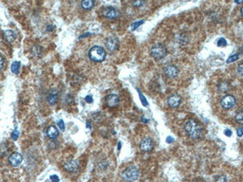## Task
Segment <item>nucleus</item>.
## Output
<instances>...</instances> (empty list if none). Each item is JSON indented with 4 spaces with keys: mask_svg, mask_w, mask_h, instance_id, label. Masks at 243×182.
I'll list each match as a JSON object with an SVG mask.
<instances>
[{
    "mask_svg": "<svg viewBox=\"0 0 243 182\" xmlns=\"http://www.w3.org/2000/svg\"><path fill=\"white\" fill-rule=\"evenodd\" d=\"M184 131L188 137L193 139H200L204 135V130L202 126L193 120H188L184 123Z\"/></svg>",
    "mask_w": 243,
    "mask_h": 182,
    "instance_id": "nucleus-1",
    "label": "nucleus"
},
{
    "mask_svg": "<svg viewBox=\"0 0 243 182\" xmlns=\"http://www.w3.org/2000/svg\"><path fill=\"white\" fill-rule=\"evenodd\" d=\"M89 57L93 62L101 63V62L105 61V59L106 57V52L102 46H94L89 51Z\"/></svg>",
    "mask_w": 243,
    "mask_h": 182,
    "instance_id": "nucleus-2",
    "label": "nucleus"
},
{
    "mask_svg": "<svg viewBox=\"0 0 243 182\" xmlns=\"http://www.w3.org/2000/svg\"><path fill=\"white\" fill-rule=\"evenodd\" d=\"M122 177L128 182L136 181L140 177V171L136 166H129L122 173Z\"/></svg>",
    "mask_w": 243,
    "mask_h": 182,
    "instance_id": "nucleus-3",
    "label": "nucleus"
},
{
    "mask_svg": "<svg viewBox=\"0 0 243 182\" xmlns=\"http://www.w3.org/2000/svg\"><path fill=\"white\" fill-rule=\"evenodd\" d=\"M150 54L155 60H161L163 57L166 56L167 50H166L164 46L158 44V45H155L152 46V49L150 50Z\"/></svg>",
    "mask_w": 243,
    "mask_h": 182,
    "instance_id": "nucleus-4",
    "label": "nucleus"
},
{
    "mask_svg": "<svg viewBox=\"0 0 243 182\" xmlns=\"http://www.w3.org/2000/svg\"><path fill=\"white\" fill-rule=\"evenodd\" d=\"M102 14L108 19H116L121 16V12L114 7H105L102 10Z\"/></svg>",
    "mask_w": 243,
    "mask_h": 182,
    "instance_id": "nucleus-5",
    "label": "nucleus"
},
{
    "mask_svg": "<svg viewBox=\"0 0 243 182\" xmlns=\"http://www.w3.org/2000/svg\"><path fill=\"white\" fill-rule=\"evenodd\" d=\"M220 104L224 109H232L236 105V99L232 95H226L222 98Z\"/></svg>",
    "mask_w": 243,
    "mask_h": 182,
    "instance_id": "nucleus-6",
    "label": "nucleus"
},
{
    "mask_svg": "<svg viewBox=\"0 0 243 182\" xmlns=\"http://www.w3.org/2000/svg\"><path fill=\"white\" fill-rule=\"evenodd\" d=\"M154 148V142L150 138H144L140 143V149L143 152H151Z\"/></svg>",
    "mask_w": 243,
    "mask_h": 182,
    "instance_id": "nucleus-7",
    "label": "nucleus"
},
{
    "mask_svg": "<svg viewBox=\"0 0 243 182\" xmlns=\"http://www.w3.org/2000/svg\"><path fill=\"white\" fill-rule=\"evenodd\" d=\"M163 74H164V76L169 78V79H173V78L178 76L179 68L176 66H174V65L166 66L165 67L163 68Z\"/></svg>",
    "mask_w": 243,
    "mask_h": 182,
    "instance_id": "nucleus-8",
    "label": "nucleus"
},
{
    "mask_svg": "<svg viewBox=\"0 0 243 182\" xmlns=\"http://www.w3.org/2000/svg\"><path fill=\"white\" fill-rule=\"evenodd\" d=\"M63 168H64L65 171H67L68 173H74L79 169V160H69L63 165Z\"/></svg>",
    "mask_w": 243,
    "mask_h": 182,
    "instance_id": "nucleus-9",
    "label": "nucleus"
},
{
    "mask_svg": "<svg viewBox=\"0 0 243 182\" xmlns=\"http://www.w3.org/2000/svg\"><path fill=\"white\" fill-rule=\"evenodd\" d=\"M106 46L109 51H115L119 47V39L117 37H108L106 41Z\"/></svg>",
    "mask_w": 243,
    "mask_h": 182,
    "instance_id": "nucleus-10",
    "label": "nucleus"
},
{
    "mask_svg": "<svg viewBox=\"0 0 243 182\" xmlns=\"http://www.w3.org/2000/svg\"><path fill=\"white\" fill-rule=\"evenodd\" d=\"M8 160H9V163L12 166H13V167H17V166H19L21 164V162L23 160V156L20 153L15 152V153H12L9 156Z\"/></svg>",
    "mask_w": 243,
    "mask_h": 182,
    "instance_id": "nucleus-11",
    "label": "nucleus"
},
{
    "mask_svg": "<svg viewBox=\"0 0 243 182\" xmlns=\"http://www.w3.org/2000/svg\"><path fill=\"white\" fill-rule=\"evenodd\" d=\"M59 99V92L57 89H50L48 93V96H47V100L48 102L50 105H54L57 104Z\"/></svg>",
    "mask_w": 243,
    "mask_h": 182,
    "instance_id": "nucleus-12",
    "label": "nucleus"
},
{
    "mask_svg": "<svg viewBox=\"0 0 243 182\" xmlns=\"http://www.w3.org/2000/svg\"><path fill=\"white\" fill-rule=\"evenodd\" d=\"M119 101H120V99L119 97L117 96L116 94H109L106 96V102L108 107H116L117 105H119Z\"/></svg>",
    "mask_w": 243,
    "mask_h": 182,
    "instance_id": "nucleus-13",
    "label": "nucleus"
},
{
    "mask_svg": "<svg viewBox=\"0 0 243 182\" xmlns=\"http://www.w3.org/2000/svg\"><path fill=\"white\" fill-rule=\"evenodd\" d=\"M181 102H182V98H181V96H179V95H177V94L171 95L167 100L168 105L172 108L178 107L179 105H181Z\"/></svg>",
    "mask_w": 243,
    "mask_h": 182,
    "instance_id": "nucleus-14",
    "label": "nucleus"
},
{
    "mask_svg": "<svg viewBox=\"0 0 243 182\" xmlns=\"http://www.w3.org/2000/svg\"><path fill=\"white\" fill-rule=\"evenodd\" d=\"M3 38L7 43H12L16 39V33L12 29L3 30Z\"/></svg>",
    "mask_w": 243,
    "mask_h": 182,
    "instance_id": "nucleus-15",
    "label": "nucleus"
},
{
    "mask_svg": "<svg viewBox=\"0 0 243 182\" xmlns=\"http://www.w3.org/2000/svg\"><path fill=\"white\" fill-rule=\"evenodd\" d=\"M47 136L51 139H55L59 136V131L55 126L50 125L48 127V129H47Z\"/></svg>",
    "mask_w": 243,
    "mask_h": 182,
    "instance_id": "nucleus-16",
    "label": "nucleus"
},
{
    "mask_svg": "<svg viewBox=\"0 0 243 182\" xmlns=\"http://www.w3.org/2000/svg\"><path fill=\"white\" fill-rule=\"evenodd\" d=\"M30 51H31V53H33V56H35L37 58H40L42 56V53H43V49H42L41 46L35 45V46H33V47H31Z\"/></svg>",
    "mask_w": 243,
    "mask_h": 182,
    "instance_id": "nucleus-17",
    "label": "nucleus"
},
{
    "mask_svg": "<svg viewBox=\"0 0 243 182\" xmlns=\"http://www.w3.org/2000/svg\"><path fill=\"white\" fill-rule=\"evenodd\" d=\"M94 5H95V2L91 1V0H85V1H83L81 3V6L84 10H90L94 7Z\"/></svg>",
    "mask_w": 243,
    "mask_h": 182,
    "instance_id": "nucleus-18",
    "label": "nucleus"
},
{
    "mask_svg": "<svg viewBox=\"0 0 243 182\" xmlns=\"http://www.w3.org/2000/svg\"><path fill=\"white\" fill-rule=\"evenodd\" d=\"M218 90L220 92H227L229 89H230V84L227 83V82H223V83H220L217 86Z\"/></svg>",
    "mask_w": 243,
    "mask_h": 182,
    "instance_id": "nucleus-19",
    "label": "nucleus"
},
{
    "mask_svg": "<svg viewBox=\"0 0 243 182\" xmlns=\"http://www.w3.org/2000/svg\"><path fill=\"white\" fill-rule=\"evenodd\" d=\"M20 62L18 61H15L12 64V67H11V69H12V72L13 74H18L19 73V68H20Z\"/></svg>",
    "mask_w": 243,
    "mask_h": 182,
    "instance_id": "nucleus-20",
    "label": "nucleus"
},
{
    "mask_svg": "<svg viewBox=\"0 0 243 182\" xmlns=\"http://www.w3.org/2000/svg\"><path fill=\"white\" fill-rule=\"evenodd\" d=\"M188 40H189V39H188V36L186 35V34H181L179 36V38H178V41H179V43L181 44V45H185V44H187V42H188Z\"/></svg>",
    "mask_w": 243,
    "mask_h": 182,
    "instance_id": "nucleus-21",
    "label": "nucleus"
},
{
    "mask_svg": "<svg viewBox=\"0 0 243 182\" xmlns=\"http://www.w3.org/2000/svg\"><path fill=\"white\" fill-rule=\"evenodd\" d=\"M234 120L238 123H243V110H239L237 113L236 117H234Z\"/></svg>",
    "mask_w": 243,
    "mask_h": 182,
    "instance_id": "nucleus-22",
    "label": "nucleus"
},
{
    "mask_svg": "<svg viewBox=\"0 0 243 182\" xmlns=\"http://www.w3.org/2000/svg\"><path fill=\"white\" fill-rule=\"evenodd\" d=\"M18 136H19V131L17 129H15L12 132V139L13 140H16L18 139Z\"/></svg>",
    "mask_w": 243,
    "mask_h": 182,
    "instance_id": "nucleus-23",
    "label": "nucleus"
},
{
    "mask_svg": "<svg viewBox=\"0 0 243 182\" xmlns=\"http://www.w3.org/2000/svg\"><path fill=\"white\" fill-rule=\"evenodd\" d=\"M217 45L219 46H225L226 45H227V42H226V40L224 38H220L218 40V42H217Z\"/></svg>",
    "mask_w": 243,
    "mask_h": 182,
    "instance_id": "nucleus-24",
    "label": "nucleus"
},
{
    "mask_svg": "<svg viewBox=\"0 0 243 182\" xmlns=\"http://www.w3.org/2000/svg\"><path fill=\"white\" fill-rule=\"evenodd\" d=\"M144 23V20H141L139 22H135V23H133V25H132V30H134L136 28H138L140 25H142V24Z\"/></svg>",
    "mask_w": 243,
    "mask_h": 182,
    "instance_id": "nucleus-25",
    "label": "nucleus"
},
{
    "mask_svg": "<svg viewBox=\"0 0 243 182\" xmlns=\"http://www.w3.org/2000/svg\"><path fill=\"white\" fill-rule=\"evenodd\" d=\"M58 127L62 130V131H65V123H64V121L63 120H60L58 122Z\"/></svg>",
    "mask_w": 243,
    "mask_h": 182,
    "instance_id": "nucleus-26",
    "label": "nucleus"
},
{
    "mask_svg": "<svg viewBox=\"0 0 243 182\" xmlns=\"http://www.w3.org/2000/svg\"><path fill=\"white\" fill-rule=\"evenodd\" d=\"M238 58V55L237 54H234V55H233V56H231L230 58H228L227 59V63H232V62H234V61H236L237 59Z\"/></svg>",
    "mask_w": 243,
    "mask_h": 182,
    "instance_id": "nucleus-27",
    "label": "nucleus"
},
{
    "mask_svg": "<svg viewBox=\"0 0 243 182\" xmlns=\"http://www.w3.org/2000/svg\"><path fill=\"white\" fill-rule=\"evenodd\" d=\"M238 72L239 75L243 76V63H241V64L238 66Z\"/></svg>",
    "mask_w": 243,
    "mask_h": 182,
    "instance_id": "nucleus-28",
    "label": "nucleus"
},
{
    "mask_svg": "<svg viewBox=\"0 0 243 182\" xmlns=\"http://www.w3.org/2000/svg\"><path fill=\"white\" fill-rule=\"evenodd\" d=\"M145 2L144 1H134V2H132V5L134 6V7H142L143 5H144Z\"/></svg>",
    "mask_w": 243,
    "mask_h": 182,
    "instance_id": "nucleus-29",
    "label": "nucleus"
},
{
    "mask_svg": "<svg viewBox=\"0 0 243 182\" xmlns=\"http://www.w3.org/2000/svg\"><path fill=\"white\" fill-rule=\"evenodd\" d=\"M50 179L53 182H59V177L56 176V175H51L50 177Z\"/></svg>",
    "mask_w": 243,
    "mask_h": 182,
    "instance_id": "nucleus-30",
    "label": "nucleus"
},
{
    "mask_svg": "<svg viewBox=\"0 0 243 182\" xmlns=\"http://www.w3.org/2000/svg\"><path fill=\"white\" fill-rule=\"evenodd\" d=\"M216 182H226V177H222V176L218 177L217 178Z\"/></svg>",
    "mask_w": 243,
    "mask_h": 182,
    "instance_id": "nucleus-31",
    "label": "nucleus"
},
{
    "mask_svg": "<svg viewBox=\"0 0 243 182\" xmlns=\"http://www.w3.org/2000/svg\"><path fill=\"white\" fill-rule=\"evenodd\" d=\"M85 101H87V102H89V104H91V102L93 101V100H92V97H91V96H89V95H88V96L85 98Z\"/></svg>",
    "mask_w": 243,
    "mask_h": 182,
    "instance_id": "nucleus-32",
    "label": "nucleus"
},
{
    "mask_svg": "<svg viewBox=\"0 0 243 182\" xmlns=\"http://www.w3.org/2000/svg\"><path fill=\"white\" fill-rule=\"evenodd\" d=\"M243 135V127H240L238 129V137H241Z\"/></svg>",
    "mask_w": 243,
    "mask_h": 182,
    "instance_id": "nucleus-33",
    "label": "nucleus"
},
{
    "mask_svg": "<svg viewBox=\"0 0 243 182\" xmlns=\"http://www.w3.org/2000/svg\"><path fill=\"white\" fill-rule=\"evenodd\" d=\"M49 146L52 149V148H55L56 147V142L55 141H50L49 143Z\"/></svg>",
    "mask_w": 243,
    "mask_h": 182,
    "instance_id": "nucleus-34",
    "label": "nucleus"
},
{
    "mask_svg": "<svg viewBox=\"0 0 243 182\" xmlns=\"http://www.w3.org/2000/svg\"><path fill=\"white\" fill-rule=\"evenodd\" d=\"M139 94H140V97H141V98H142V101H143V104L146 105H147V102H146L145 99H144V98L143 97V95H142V93H141V92H139Z\"/></svg>",
    "mask_w": 243,
    "mask_h": 182,
    "instance_id": "nucleus-35",
    "label": "nucleus"
},
{
    "mask_svg": "<svg viewBox=\"0 0 243 182\" xmlns=\"http://www.w3.org/2000/svg\"><path fill=\"white\" fill-rule=\"evenodd\" d=\"M0 59H1V61H0V62H1V69H3V67H4V61L5 60H4V57H3L2 54H1V56H0Z\"/></svg>",
    "mask_w": 243,
    "mask_h": 182,
    "instance_id": "nucleus-36",
    "label": "nucleus"
},
{
    "mask_svg": "<svg viewBox=\"0 0 243 182\" xmlns=\"http://www.w3.org/2000/svg\"><path fill=\"white\" fill-rule=\"evenodd\" d=\"M225 135L226 136H229V137H231L232 136V131L231 130H225Z\"/></svg>",
    "mask_w": 243,
    "mask_h": 182,
    "instance_id": "nucleus-37",
    "label": "nucleus"
},
{
    "mask_svg": "<svg viewBox=\"0 0 243 182\" xmlns=\"http://www.w3.org/2000/svg\"><path fill=\"white\" fill-rule=\"evenodd\" d=\"M166 141H167V143H171V142H173V141H174V139H173V138L168 137V138L166 139Z\"/></svg>",
    "mask_w": 243,
    "mask_h": 182,
    "instance_id": "nucleus-38",
    "label": "nucleus"
},
{
    "mask_svg": "<svg viewBox=\"0 0 243 182\" xmlns=\"http://www.w3.org/2000/svg\"><path fill=\"white\" fill-rule=\"evenodd\" d=\"M54 29V27H53V26H48V30L51 31L50 29Z\"/></svg>",
    "mask_w": 243,
    "mask_h": 182,
    "instance_id": "nucleus-39",
    "label": "nucleus"
},
{
    "mask_svg": "<svg viewBox=\"0 0 243 182\" xmlns=\"http://www.w3.org/2000/svg\"><path fill=\"white\" fill-rule=\"evenodd\" d=\"M121 147H122V142H119V143H118V150H121Z\"/></svg>",
    "mask_w": 243,
    "mask_h": 182,
    "instance_id": "nucleus-40",
    "label": "nucleus"
},
{
    "mask_svg": "<svg viewBox=\"0 0 243 182\" xmlns=\"http://www.w3.org/2000/svg\"><path fill=\"white\" fill-rule=\"evenodd\" d=\"M87 125H88V127H89V128H91V126H90V124H89V122H88Z\"/></svg>",
    "mask_w": 243,
    "mask_h": 182,
    "instance_id": "nucleus-41",
    "label": "nucleus"
},
{
    "mask_svg": "<svg viewBox=\"0 0 243 182\" xmlns=\"http://www.w3.org/2000/svg\"><path fill=\"white\" fill-rule=\"evenodd\" d=\"M241 15H242V16H243V7L241 8Z\"/></svg>",
    "mask_w": 243,
    "mask_h": 182,
    "instance_id": "nucleus-42",
    "label": "nucleus"
},
{
    "mask_svg": "<svg viewBox=\"0 0 243 182\" xmlns=\"http://www.w3.org/2000/svg\"><path fill=\"white\" fill-rule=\"evenodd\" d=\"M194 182H197V180H195ZM201 182H205V181H201Z\"/></svg>",
    "mask_w": 243,
    "mask_h": 182,
    "instance_id": "nucleus-43",
    "label": "nucleus"
}]
</instances>
